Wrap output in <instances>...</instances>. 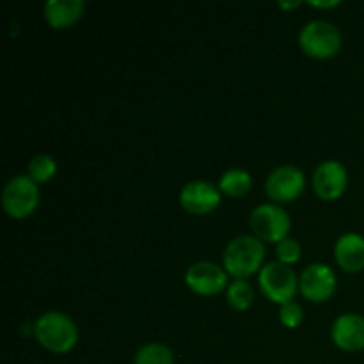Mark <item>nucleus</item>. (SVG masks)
Wrapping results in <instances>:
<instances>
[{"label":"nucleus","mask_w":364,"mask_h":364,"mask_svg":"<svg viewBox=\"0 0 364 364\" xmlns=\"http://www.w3.org/2000/svg\"><path fill=\"white\" fill-rule=\"evenodd\" d=\"M263 258H265V244L255 235H240L224 249V270L235 279H245L262 270Z\"/></svg>","instance_id":"1"},{"label":"nucleus","mask_w":364,"mask_h":364,"mask_svg":"<svg viewBox=\"0 0 364 364\" xmlns=\"http://www.w3.org/2000/svg\"><path fill=\"white\" fill-rule=\"evenodd\" d=\"M39 345L53 354H66L77 345L78 329L73 320L60 311L43 313L34 323Z\"/></svg>","instance_id":"2"},{"label":"nucleus","mask_w":364,"mask_h":364,"mask_svg":"<svg viewBox=\"0 0 364 364\" xmlns=\"http://www.w3.org/2000/svg\"><path fill=\"white\" fill-rule=\"evenodd\" d=\"M340 28L327 20H311L299 32V45L313 59H331L341 50Z\"/></svg>","instance_id":"3"},{"label":"nucleus","mask_w":364,"mask_h":364,"mask_svg":"<svg viewBox=\"0 0 364 364\" xmlns=\"http://www.w3.org/2000/svg\"><path fill=\"white\" fill-rule=\"evenodd\" d=\"M258 284L267 299L281 306L294 301L299 290V279L295 270L281 262H270L263 265L258 274Z\"/></svg>","instance_id":"4"},{"label":"nucleus","mask_w":364,"mask_h":364,"mask_svg":"<svg viewBox=\"0 0 364 364\" xmlns=\"http://www.w3.org/2000/svg\"><path fill=\"white\" fill-rule=\"evenodd\" d=\"M39 203V187L28 174L11 178L2 192V206L13 219H25L32 215Z\"/></svg>","instance_id":"5"},{"label":"nucleus","mask_w":364,"mask_h":364,"mask_svg":"<svg viewBox=\"0 0 364 364\" xmlns=\"http://www.w3.org/2000/svg\"><path fill=\"white\" fill-rule=\"evenodd\" d=\"M291 219L284 208L274 203H263L256 206L251 213V228L255 231V237H258L262 242H276L288 237L290 231Z\"/></svg>","instance_id":"6"},{"label":"nucleus","mask_w":364,"mask_h":364,"mask_svg":"<svg viewBox=\"0 0 364 364\" xmlns=\"http://www.w3.org/2000/svg\"><path fill=\"white\" fill-rule=\"evenodd\" d=\"M306 188V176L299 167L279 166L267 176L265 192L272 201L290 203L295 201Z\"/></svg>","instance_id":"7"},{"label":"nucleus","mask_w":364,"mask_h":364,"mask_svg":"<svg viewBox=\"0 0 364 364\" xmlns=\"http://www.w3.org/2000/svg\"><path fill=\"white\" fill-rule=\"evenodd\" d=\"M336 274L326 263H313L302 270L299 277V290L311 302H326L336 291Z\"/></svg>","instance_id":"8"},{"label":"nucleus","mask_w":364,"mask_h":364,"mask_svg":"<svg viewBox=\"0 0 364 364\" xmlns=\"http://www.w3.org/2000/svg\"><path fill=\"white\" fill-rule=\"evenodd\" d=\"M185 283L199 295H215L230 287L224 267L213 262H198L185 272Z\"/></svg>","instance_id":"9"},{"label":"nucleus","mask_w":364,"mask_h":364,"mask_svg":"<svg viewBox=\"0 0 364 364\" xmlns=\"http://www.w3.org/2000/svg\"><path fill=\"white\" fill-rule=\"evenodd\" d=\"M348 185V173L338 160H326L313 173V188L323 201H334L341 198Z\"/></svg>","instance_id":"10"},{"label":"nucleus","mask_w":364,"mask_h":364,"mask_svg":"<svg viewBox=\"0 0 364 364\" xmlns=\"http://www.w3.org/2000/svg\"><path fill=\"white\" fill-rule=\"evenodd\" d=\"M220 203V188L206 180L188 181L180 192V205L192 215H206Z\"/></svg>","instance_id":"11"},{"label":"nucleus","mask_w":364,"mask_h":364,"mask_svg":"<svg viewBox=\"0 0 364 364\" xmlns=\"http://www.w3.org/2000/svg\"><path fill=\"white\" fill-rule=\"evenodd\" d=\"M331 338L345 352L364 350V316L358 313L340 315L331 327Z\"/></svg>","instance_id":"12"},{"label":"nucleus","mask_w":364,"mask_h":364,"mask_svg":"<svg viewBox=\"0 0 364 364\" xmlns=\"http://www.w3.org/2000/svg\"><path fill=\"white\" fill-rule=\"evenodd\" d=\"M334 258L345 272H361L364 269V237L359 233L341 235L334 245Z\"/></svg>","instance_id":"13"},{"label":"nucleus","mask_w":364,"mask_h":364,"mask_svg":"<svg viewBox=\"0 0 364 364\" xmlns=\"http://www.w3.org/2000/svg\"><path fill=\"white\" fill-rule=\"evenodd\" d=\"M84 9V0H48L43 13L53 28H68L80 20Z\"/></svg>","instance_id":"14"},{"label":"nucleus","mask_w":364,"mask_h":364,"mask_svg":"<svg viewBox=\"0 0 364 364\" xmlns=\"http://www.w3.org/2000/svg\"><path fill=\"white\" fill-rule=\"evenodd\" d=\"M252 187L251 174L245 169H230L220 176L219 188L230 198H242Z\"/></svg>","instance_id":"15"},{"label":"nucleus","mask_w":364,"mask_h":364,"mask_svg":"<svg viewBox=\"0 0 364 364\" xmlns=\"http://www.w3.org/2000/svg\"><path fill=\"white\" fill-rule=\"evenodd\" d=\"M226 301L235 311H245L255 301V290L245 279H235L226 288Z\"/></svg>","instance_id":"16"},{"label":"nucleus","mask_w":364,"mask_h":364,"mask_svg":"<svg viewBox=\"0 0 364 364\" xmlns=\"http://www.w3.org/2000/svg\"><path fill=\"white\" fill-rule=\"evenodd\" d=\"M134 364H174V354L167 345L148 343L139 348Z\"/></svg>","instance_id":"17"},{"label":"nucleus","mask_w":364,"mask_h":364,"mask_svg":"<svg viewBox=\"0 0 364 364\" xmlns=\"http://www.w3.org/2000/svg\"><path fill=\"white\" fill-rule=\"evenodd\" d=\"M57 173V162L53 156L48 153H39V155L32 156L28 162V176L36 181V183H45V181L52 180L53 174Z\"/></svg>","instance_id":"18"},{"label":"nucleus","mask_w":364,"mask_h":364,"mask_svg":"<svg viewBox=\"0 0 364 364\" xmlns=\"http://www.w3.org/2000/svg\"><path fill=\"white\" fill-rule=\"evenodd\" d=\"M279 320L284 327H288V329H295V327H299L302 323V320H304L302 306L294 301L283 304L279 309Z\"/></svg>","instance_id":"19"},{"label":"nucleus","mask_w":364,"mask_h":364,"mask_svg":"<svg viewBox=\"0 0 364 364\" xmlns=\"http://www.w3.org/2000/svg\"><path fill=\"white\" fill-rule=\"evenodd\" d=\"M276 252H277V258H279L281 263H284V265H291V263L299 262L302 249H301V244H299L297 240L287 237L284 240H281L279 244H277Z\"/></svg>","instance_id":"20"},{"label":"nucleus","mask_w":364,"mask_h":364,"mask_svg":"<svg viewBox=\"0 0 364 364\" xmlns=\"http://www.w3.org/2000/svg\"><path fill=\"white\" fill-rule=\"evenodd\" d=\"M340 4V0H333V2H316V0H309V6L313 7H334Z\"/></svg>","instance_id":"21"},{"label":"nucleus","mask_w":364,"mask_h":364,"mask_svg":"<svg viewBox=\"0 0 364 364\" xmlns=\"http://www.w3.org/2000/svg\"><path fill=\"white\" fill-rule=\"evenodd\" d=\"M299 6H301V0H294V2H283V0H281L279 2V7H283V9H291V7Z\"/></svg>","instance_id":"22"}]
</instances>
